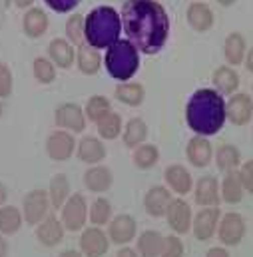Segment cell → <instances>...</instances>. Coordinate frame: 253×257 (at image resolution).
<instances>
[{"mask_svg": "<svg viewBox=\"0 0 253 257\" xmlns=\"http://www.w3.org/2000/svg\"><path fill=\"white\" fill-rule=\"evenodd\" d=\"M122 28L128 40L144 54H158L170 36V16L158 0H126Z\"/></svg>", "mask_w": 253, "mask_h": 257, "instance_id": "obj_1", "label": "cell"}, {"mask_svg": "<svg viewBox=\"0 0 253 257\" xmlns=\"http://www.w3.org/2000/svg\"><path fill=\"white\" fill-rule=\"evenodd\" d=\"M227 120L225 100L213 88H199L191 94L186 106V122L195 136H213Z\"/></svg>", "mask_w": 253, "mask_h": 257, "instance_id": "obj_2", "label": "cell"}, {"mask_svg": "<svg viewBox=\"0 0 253 257\" xmlns=\"http://www.w3.org/2000/svg\"><path fill=\"white\" fill-rule=\"evenodd\" d=\"M122 16L114 6H96L86 16V42L98 50L110 48L120 40Z\"/></svg>", "mask_w": 253, "mask_h": 257, "instance_id": "obj_3", "label": "cell"}, {"mask_svg": "<svg viewBox=\"0 0 253 257\" xmlns=\"http://www.w3.org/2000/svg\"><path fill=\"white\" fill-rule=\"evenodd\" d=\"M104 64L112 78L120 82H130V78L140 68V50L130 40H118L106 50Z\"/></svg>", "mask_w": 253, "mask_h": 257, "instance_id": "obj_4", "label": "cell"}, {"mask_svg": "<svg viewBox=\"0 0 253 257\" xmlns=\"http://www.w3.org/2000/svg\"><path fill=\"white\" fill-rule=\"evenodd\" d=\"M50 195L46 190H32L24 195L22 201V215L24 221L28 225H38L48 217V209H50Z\"/></svg>", "mask_w": 253, "mask_h": 257, "instance_id": "obj_5", "label": "cell"}, {"mask_svg": "<svg viewBox=\"0 0 253 257\" xmlns=\"http://www.w3.org/2000/svg\"><path fill=\"white\" fill-rule=\"evenodd\" d=\"M62 225L66 231H82L88 221V203L82 193H72L62 207Z\"/></svg>", "mask_w": 253, "mask_h": 257, "instance_id": "obj_6", "label": "cell"}, {"mask_svg": "<svg viewBox=\"0 0 253 257\" xmlns=\"http://www.w3.org/2000/svg\"><path fill=\"white\" fill-rule=\"evenodd\" d=\"M245 219L241 213H235V211H229L225 215H221V221H219V227H217V237L223 245L227 247H235L243 241L245 237Z\"/></svg>", "mask_w": 253, "mask_h": 257, "instance_id": "obj_7", "label": "cell"}, {"mask_svg": "<svg viewBox=\"0 0 253 257\" xmlns=\"http://www.w3.org/2000/svg\"><path fill=\"white\" fill-rule=\"evenodd\" d=\"M86 112L74 102H64L54 112V122L58 130H66L70 134H80L86 130Z\"/></svg>", "mask_w": 253, "mask_h": 257, "instance_id": "obj_8", "label": "cell"}, {"mask_svg": "<svg viewBox=\"0 0 253 257\" xmlns=\"http://www.w3.org/2000/svg\"><path fill=\"white\" fill-rule=\"evenodd\" d=\"M221 221V211L219 207H201L195 215H193V223H191V231L195 235L197 241H207L215 235L217 227Z\"/></svg>", "mask_w": 253, "mask_h": 257, "instance_id": "obj_9", "label": "cell"}, {"mask_svg": "<svg viewBox=\"0 0 253 257\" xmlns=\"http://www.w3.org/2000/svg\"><path fill=\"white\" fill-rule=\"evenodd\" d=\"M110 249V237L102 227H86L80 235V251L84 257H102Z\"/></svg>", "mask_w": 253, "mask_h": 257, "instance_id": "obj_10", "label": "cell"}, {"mask_svg": "<svg viewBox=\"0 0 253 257\" xmlns=\"http://www.w3.org/2000/svg\"><path fill=\"white\" fill-rule=\"evenodd\" d=\"M76 140L70 132L66 130H54L48 138H46V154L50 160L54 162H66L72 158V154L76 152Z\"/></svg>", "mask_w": 253, "mask_h": 257, "instance_id": "obj_11", "label": "cell"}, {"mask_svg": "<svg viewBox=\"0 0 253 257\" xmlns=\"http://www.w3.org/2000/svg\"><path fill=\"white\" fill-rule=\"evenodd\" d=\"M166 219H168V225L170 229L176 233V235H184L191 231V223H193V213H191L190 203L182 197H176L170 207H168V213H166Z\"/></svg>", "mask_w": 253, "mask_h": 257, "instance_id": "obj_12", "label": "cell"}, {"mask_svg": "<svg viewBox=\"0 0 253 257\" xmlns=\"http://www.w3.org/2000/svg\"><path fill=\"white\" fill-rule=\"evenodd\" d=\"M225 112L231 124L245 126L253 118V98L245 92H237L229 96V100L225 102Z\"/></svg>", "mask_w": 253, "mask_h": 257, "instance_id": "obj_13", "label": "cell"}, {"mask_svg": "<svg viewBox=\"0 0 253 257\" xmlns=\"http://www.w3.org/2000/svg\"><path fill=\"white\" fill-rule=\"evenodd\" d=\"M195 203L201 207H219L221 201V186L215 176H201L193 186Z\"/></svg>", "mask_w": 253, "mask_h": 257, "instance_id": "obj_14", "label": "cell"}, {"mask_svg": "<svg viewBox=\"0 0 253 257\" xmlns=\"http://www.w3.org/2000/svg\"><path fill=\"white\" fill-rule=\"evenodd\" d=\"M138 231V221L130 213L114 215L112 221L108 223V237L116 245H128Z\"/></svg>", "mask_w": 253, "mask_h": 257, "instance_id": "obj_15", "label": "cell"}, {"mask_svg": "<svg viewBox=\"0 0 253 257\" xmlns=\"http://www.w3.org/2000/svg\"><path fill=\"white\" fill-rule=\"evenodd\" d=\"M172 201L174 197L168 186H154L144 195V209L150 217H166Z\"/></svg>", "mask_w": 253, "mask_h": 257, "instance_id": "obj_16", "label": "cell"}, {"mask_svg": "<svg viewBox=\"0 0 253 257\" xmlns=\"http://www.w3.org/2000/svg\"><path fill=\"white\" fill-rule=\"evenodd\" d=\"M186 156L193 168H207L213 160V146L205 136H193L186 146Z\"/></svg>", "mask_w": 253, "mask_h": 257, "instance_id": "obj_17", "label": "cell"}, {"mask_svg": "<svg viewBox=\"0 0 253 257\" xmlns=\"http://www.w3.org/2000/svg\"><path fill=\"white\" fill-rule=\"evenodd\" d=\"M64 231L66 227L56 215H48L42 223L36 225V239L40 245L44 247H56L64 239Z\"/></svg>", "mask_w": 253, "mask_h": 257, "instance_id": "obj_18", "label": "cell"}, {"mask_svg": "<svg viewBox=\"0 0 253 257\" xmlns=\"http://www.w3.org/2000/svg\"><path fill=\"white\" fill-rule=\"evenodd\" d=\"M76 154H78V160L84 162V164H90V166H98L104 158H106V146L100 138L96 136H84L80 142H78V148H76Z\"/></svg>", "mask_w": 253, "mask_h": 257, "instance_id": "obj_19", "label": "cell"}, {"mask_svg": "<svg viewBox=\"0 0 253 257\" xmlns=\"http://www.w3.org/2000/svg\"><path fill=\"white\" fill-rule=\"evenodd\" d=\"M164 180L168 184V188L172 192H176L178 195H186L191 192L193 188V178H191L190 170L184 168L182 164H172L166 168L164 172Z\"/></svg>", "mask_w": 253, "mask_h": 257, "instance_id": "obj_20", "label": "cell"}, {"mask_svg": "<svg viewBox=\"0 0 253 257\" xmlns=\"http://www.w3.org/2000/svg\"><path fill=\"white\" fill-rule=\"evenodd\" d=\"M114 184V174L110 168L106 166H92L84 172V186L94 193H104L108 192Z\"/></svg>", "mask_w": 253, "mask_h": 257, "instance_id": "obj_21", "label": "cell"}, {"mask_svg": "<svg viewBox=\"0 0 253 257\" xmlns=\"http://www.w3.org/2000/svg\"><path fill=\"white\" fill-rule=\"evenodd\" d=\"M186 16H188V24H190L195 32H205L215 22L213 10L205 2H191L190 6H188Z\"/></svg>", "mask_w": 253, "mask_h": 257, "instance_id": "obj_22", "label": "cell"}, {"mask_svg": "<svg viewBox=\"0 0 253 257\" xmlns=\"http://www.w3.org/2000/svg\"><path fill=\"white\" fill-rule=\"evenodd\" d=\"M213 90L219 92L221 96H233L237 94L239 88V74L231 68V66H219L213 72Z\"/></svg>", "mask_w": 253, "mask_h": 257, "instance_id": "obj_23", "label": "cell"}, {"mask_svg": "<svg viewBox=\"0 0 253 257\" xmlns=\"http://www.w3.org/2000/svg\"><path fill=\"white\" fill-rule=\"evenodd\" d=\"M22 28H24V34L28 38H40L46 30H48V16L42 8L38 6H32L24 12V18H22Z\"/></svg>", "mask_w": 253, "mask_h": 257, "instance_id": "obj_24", "label": "cell"}, {"mask_svg": "<svg viewBox=\"0 0 253 257\" xmlns=\"http://www.w3.org/2000/svg\"><path fill=\"white\" fill-rule=\"evenodd\" d=\"M76 62H78V68H80L82 74L94 76V74H98L100 68H102V54L98 52V48H94V46H90L88 42H84V44L78 46Z\"/></svg>", "mask_w": 253, "mask_h": 257, "instance_id": "obj_25", "label": "cell"}, {"mask_svg": "<svg viewBox=\"0 0 253 257\" xmlns=\"http://www.w3.org/2000/svg\"><path fill=\"white\" fill-rule=\"evenodd\" d=\"M164 241L166 237L156 231V229H146L140 233L138 243H136V251L140 253V257H160L162 249H164Z\"/></svg>", "mask_w": 253, "mask_h": 257, "instance_id": "obj_26", "label": "cell"}, {"mask_svg": "<svg viewBox=\"0 0 253 257\" xmlns=\"http://www.w3.org/2000/svg\"><path fill=\"white\" fill-rule=\"evenodd\" d=\"M48 58L58 68H70L76 60L74 44H70L66 38H54L48 44Z\"/></svg>", "mask_w": 253, "mask_h": 257, "instance_id": "obj_27", "label": "cell"}, {"mask_svg": "<svg viewBox=\"0 0 253 257\" xmlns=\"http://www.w3.org/2000/svg\"><path fill=\"white\" fill-rule=\"evenodd\" d=\"M245 50H247V44H245V38L241 32L227 34V38L223 42V56H225L227 64L237 66L245 62Z\"/></svg>", "mask_w": 253, "mask_h": 257, "instance_id": "obj_28", "label": "cell"}, {"mask_svg": "<svg viewBox=\"0 0 253 257\" xmlns=\"http://www.w3.org/2000/svg\"><path fill=\"white\" fill-rule=\"evenodd\" d=\"M215 164H217V168H219L221 172H225V174L235 172V170H239V166H241V152H239L237 146H233V144H223V146H219L217 152H215Z\"/></svg>", "mask_w": 253, "mask_h": 257, "instance_id": "obj_29", "label": "cell"}, {"mask_svg": "<svg viewBox=\"0 0 253 257\" xmlns=\"http://www.w3.org/2000/svg\"><path fill=\"white\" fill-rule=\"evenodd\" d=\"M114 96L122 104L136 108V106H142V102L146 98V88L140 82H122V84L116 86Z\"/></svg>", "mask_w": 253, "mask_h": 257, "instance_id": "obj_30", "label": "cell"}, {"mask_svg": "<svg viewBox=\"0 0 253 257\" xmlns=\"http://www.w3.org/2000/svg\"><path fill=\"white\" fill-rule=\"evenodd\" d=\"M48 195H50V203L54 209H62L64 203L70 199V180L66 174H56L52 176L50 184H48Z\"/></svg>", "mask_w": 253, "mask_h": 257, "instance_id": "obj_31", "label": "cell"}, {"mask_svg": "<svg viewBox=\"0 0 253 257\" xmlns=\"http://www.w3.org/2000/svg\"><path fill=\"white\" fill-rule=\"evenodd\" d=\"M148 138V124L142 118H132L126 122V128L122 132V140L124 146L130 150H136L138 146H142Z\"/></svg>", "mask_w": 253, "mask_h": 257, "instance_id": "obj_32", "label": "cell"}, {"mask_svg": "<svg viewBox=\"0 0 253 257\" xmlns=\"http://www.w3.org/2000/svg\"><path fill=\"white\" fill-rule=\"evenodd\" d=\"M24 221L22 211L16 205H4L0 207V235H14L20 231Z\"/></svg>", "mask_w": 253, "mask_h": 257, "instance_id": "obj_33", "label": "cell"}, {"mask_svg": "<svg viewBox=\"0 0 253 257\" xmlns=\"http://www.w3.org/2000/svg\"><path fill=\"white\" fill-rule=\"evenodd\" d=\"M243 184H241V178H239V172H229L225 174L223 182H221V199L227 201V203H239L243 199Z\"/></svg>", "mask_w": 253, "mask_h": 257, "instance_id": "obj_34", "label": "cell"}, {"mask_svg": "<svg viewBox=\"0 0 253 257\" xmlns=\"http://www.w3.org/2000/svg\"><path fill=\"white\" fill-rule=\"evenodd\" d=\"M84 112H86V118H88L90 122L98 124L104 116H108V114L114 112V110H112V104H110V100H108L106 96L96 94V96H90V98H88Z\"/></svg>", "mask_w": 253, "mask_h": 257, "instance_id": "obj_35", "label": "cell"}, {"mask_svg": "<svg viewBox=\"0 0 253 257\" xmlns=\"http://www.w3.org/2000/svg\"><path fill=\"white\" fill-rule=\"evenodd\" d=\"M88 219L92 221V225L102 227L106 223L112 221V203L106 197H96L88 209Z\"/></svg>", "mask_w": 253, "mask_h": 257, "instance_id": "obj_36", "label": "cell"}, {"mask_svg": "<svg viewBox=\"0 0 253 257\" xmlns=\"http://www.w3.org/2000/svg\"><path fill=\"white\" fill-rule=\"evenodd\" d=\"M132 160H134V164H136L138 170H150V168H154V166L158 164V160H160V150H158V146H154V144H142V146H138V148L134 150Z\"/></svg>", "mask_w": 253, "mask_h": 257, "instance_id": "obj_37", "label": "cell"}, {"mask_svg": "<svg viewBox=\"0 0 253 257\" xmlns=\"http://www.w3.org/2000/svg\"><path fill=\"white\" fill-rule=\"evenodd\" d=\"M98 136L102 140H116L122 132H124V124H122V116L118 112H110L108 116H104L98 124Z\"/></svg>", "mask_w": 253, "mask_h": 257, "instance_id": "obj_38", "label": "cell"}, {"mask_svg": "<svg viewBox=\"0 0 253 257\" xmlns=\"http://www.w3.org/2000/svg\"><path fill=\"white\" fill-rule=\"evenodd\" d=\"M66 40L74 46H80L86 42V16L72 14L66 20Z\"/></svg>", "mask_w": 253, "mask_h": 257, "instance_id": "obj_39", "label": "cell"}, {"mask_svg": "<svg viewBox=\"0 0 253 257\" xmlns=\"http://www.w3.org/2000/svg\"><path fill=\"white\" fill-rule=\"evenodd\" d=\"M32 74L40 84H52L56 80V64L50 58L38 56L32 62Z\"/></svg>", "mask_w": 253, "mask_h": 257, "instance_id": "obj_40", "label": "cell"}, {"mask_svg": "<svg viewBox=\"0 0 253 257\" xmlns=\"http://www.w3.org/2000/svg\"><path fill=\"white\" fill-rule=\"evenodd\" d=\"M186 249H184V241L180 235H168L166 241H164V249H162V255L160 257H184Z\"/></svg>", "mask_w": 253, "mask_h": 257, "instance_id": "obj_41", "label": "cell"}, {"mask_svg": "<svg viewBox=\"0 0 253 257\" xmlns=\"http://www.w3.org/2000/svg\"><path fill=\"white\" fill-rule=\"evenodd\" d=\"M14 88V78H12V70L8 64L0 62V98H8L12 94Z\"/></svg>", "mask_w": 253, "mask_h": 257, "instance_id": "obj_42", "label": "cell"}, {"mask_svg": "<svg viewBox=\"0 0 253 257\" xmlns=\"http://www.w3.org/2000/svg\"><path fill=\"white\" fill-rule=\"evenodd\" d=\"M237 172H239V178H241L243 188L249 193H253V160H247L245 164H241Z\"/></svg>", "mask_w": 253, "mask_h": 257, "instance_id": "obj_43", "label": "cell"}, {"mask_svg": "<svg viewBox=\"0 0 253 257\" xmlns=\"http://www.w3.org/2000/svg\"><path fill=\"white\" fill-rule=\"evenodd\" d=\"M52 10H56V12H70L72 8H76L78 6V2L80 0H44Z\"/></svg>", "mask_w": 253, "mask_h": 257, "instance_id": "obj_44", "label": "cell"}, {"mask_svg": "<svg viewBox=\"0 0 253 257\" xmlns=\"http://www.w3.org/2000/svg\"><path fill=\"white\" fill-rule=\"evenodd\" d=\"M205 257H231V255H229V251L225 247H211V249H207Z\"/></svg>", "mask_w": 253, "mask_h": 257, "instance_id": "obj_45", "label": "cell"}, {"mask_svg": "<svg viewBox=\"0 0 253 257\" xmlns=\"http://www.w3.org/2000/svg\"><path fill=\"white\" fill-rule=\"evenodd\" d=\"M116 257H140V253L136 249H132V247H120Z\"/></svg>", "mask_w": 253, "mask_h": 257, "instance_id": "obj_46", "label": "cell"}, {"mask_svg": "<svg viewBox=\"0 0 253 257\" xmlns=\"http://www.w3.org/2000/svg\"><path fill=\"white\" fill-rule=\"evenodd\" d=\"M245 68L253 74V46L247 50V56H245Z\"/></svg>", "mask_w": 253, "mask_h": 257, "instance_id": "obj_47", "label": "cell"}, {"mask_svg": "<svg viewBox=\"0 0 253 257\" xmlns=\"http://www.w3.org/2000/svg\"><path fill=\"white\" fill-rule=\"evenodd\" d=\"M8 255V241L4 239V235H0V257Z\"/></svg>", "mask_w": 253, "mask_h": 257, "instance_id": "obj_48", "label": "cell"}, {"mask_svg": "<svg viewBox=\"0 0 253 257\" xmlns=\"http://www.w3.org/2000/svg\"><path fill=\"white\" fill-rule=\"evenodd\" d=\"M58 257H84V253L82 251H76V249H64Z\"/></svg>", "mask_w": 253, "mask_h": 257, "instance_id": "obj_49", "label": "cell"}, {"mask_svg": "<svg viewBox=\"0 0 253 257\" xmlns=\"http://www.w3.org/2000/svg\"><path fill=\"white\" fill-rule=\"evenodd\" d=\"M6 197H8V190H6V186L0 182V207H4V203H6Z\"/></svg>", "mask_w": 253, "mask_h": 257, "instance_id": "obj_50", "label": "cell"}, {"mask_svg": "<svg viewBox=\"0 0 253 257\" xmlns=\"http://www.w3.org/2000/svg\"><path fill=\"white\" fill-rule=\"evenodd\" d=\"M14 4H16L18 8H32L34 0H14Z\"/></svg>", "mask_w": 253, "mask_h": 257, "instance_id": "obj_51", "label": "cell"}, {"mask_svg": "<svg viewBox=\"0 0 253 257\" xmlns=\"http://www.w3.org/2000/svg\"><path fill=\"white\" fill-rule=\"evenodd\" d=\"M221 6H231V4H235V0H217Z\"/></svg>", "mask_w": 253, "mask_h": 257, "instance_id": "obj_52", "label": "cell"}, {"mask_svg": "<svg viewBox=\"0 0 253 257\" xmlns=\"http://www.w3.org/2000/svg\"><path fill=\"white\" fill-rule=\"evenodd\" d=\"M0 118H2V102H0Z\"/></svg>", "mask_w": 253, "mask_h": 257, "instance_id": "obj_53", "label": "cell"}]
</instances>
